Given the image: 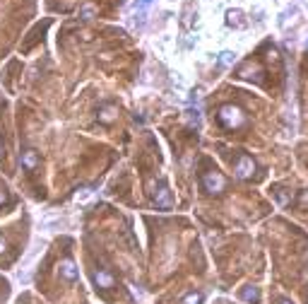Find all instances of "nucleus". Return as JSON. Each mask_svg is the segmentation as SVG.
<instances>
[{
	"label": "nucleus",
	"mask_w": 308,
	"mask_h": 304,
	"mask_svg": "<svg viewBox=\"0 0 308 304\" xmlns=\"http://www.w3.org/2000/svg\"><path fill=\"white\" fill-rule=\"evenodd\" d=\"M243 121H246V116H243V111H241L239 106L227 104V106L219 109V123L224 128H239V126H243Z\"/></svg>",
	"instance_id": "1"
},
{
	"label": "nucleus",
	"mask_w": 308,
	"mask_h": 304,
	"mask_svg": "<svg viewBox=\"0 0 308 304\" xmlns=\"http://www.w3.org/2000/svg\"><path fill=\"white\" fill-rule=\"evenodd\" d=\"M202 186H205L207 193H222L224 186H227V181H224V176L219 172H205L202 174Z\"/></svg>",
	"instance_id": "2"
},
{
	"label": "nucleus",
	"mask_w": 308,
	"mask_h": 304,
	"mask_svg": "<svg viewBox=\"0 0 308 304\" xmlns=\"http://www.w3.org/2000/svg\"><path fill=\"white\" fill-rule=\"evenodd\" d=\"M255 172V162H253V157H248V155H243L239 162H236V176H241V179H246V176H250V174Z\"/></svg>",
	"instance_id": "3"
},
{
	"label": "nucleus",
	"mask_w": 308,
	"mask_h": 304,
	"mask_svg": "<svg viewBox=\"0 0 308 304\" xmlns=\"http://www.w3.org/2000/svg\"><path fill=\"white\" fill-rule=\"evenodd\" d=\"M94 283H97V287H101V290H109V287L116 285V278H113L109 271H97V273H94Z\"/></svg>",
	"instance_id": "4"
},
{
	"label": "nucleus",
	"mask_w": 308,
	"mask_h": 304,
	"mask_svg": "<svg viewBox=\"0 0 308 304\" xmlns=\"http://www.w3.org/2000/svg\"><path fill=\"white\" fill-rule=\"evenodd\" d=\"M60 275H63L68 283H75V280H77V268H75V263H72V261H63V263H60Z\"/></svg>",
	"instance_id": "5"
},
{
	"label": "nucleus",
	"mask_w": 308,
	"mask_h": 304,
	"mask_svg": "<svg viewBox=\"0 0 308 304\" xmlns=\"http://www.w3.org/2000/svg\"><path fill=\"white\" fill-rule=\"evenodd\" d=\"M22 167L24 169H36L39 167V155L34 150H24L22 152Z\"/></svg>",
	"instance_id": "6"
},
{
	"label": "nucleus",
	"mask_w": 308,
	"mask_h": 304,
	"mask_svg": "<svg viewBox=\"0 0 308 304\" xmlns=\"http://www.w3.org/2000/svg\"><path fill=\"white\" fill-rule=\"evenodd\" d=\"M154 203L159 205V208H169L171 205V198H169V188H159V193L154 196Z\"/></svg>",
	"instance_id": "7"
},
{
	"label": "nucleus",
	"mask_w": 308,
	"mask_h": 304,
	"mask_svg": "<svg viewBox=\"0 0 308 304\" xmlns=\"http://www.w3.org/2000/svg\"><path fill=\"white\" fill-rule=\"evenodd\" d=\"M241 299H246V302H258L260 292L255 287H243V290H241Z\"/></svg>",
	"instance_id": "8"
},
{
	"label": "nucleus",
	"mask_w": 308,
	"mask_h": 304,
	"mask_svg": "<svg viewBox=\"0 0 308 304\" xmlns=\"http://www.w3.org/2000/svg\"><path fill=\"white\" fill-rule=\"evenodd\" d=\"M99 119H101L104 123H111L113 119H116V109H113V106H106V109H101Z\"/></svg>",
	"instance_id": "9"
},
{
	"label": "nucleus",
	"mask_w": 308,
	"mask_h": 304,
	"mask_svg": "<svg viewBox=\"0 0 308 304\" xmlns=\"http://www.w3.org/2000/svg\"><path fill=\"white\" fill-rule=\"evenodd\" d=\"M202 299H205V297L200 292H188L183 297V304H202Z\"/></svg>",
	"instance_id": "10"
},
{
	"label": "nucleus",
	"mask_w": 308,
	"mask_h": 304,
	"mask_svg": "<svg viewBox=\"0 0 308 304\" xmlns=\"http://www.w3.org/2000/svg\"><path fill=\"white\" fill-rule=\"evenodd\" d=\"M5 249H8V244H5V239H0V253H5Z\"/></svg>",
	"instance_id": "11"
},
{
	"label": "nucleus",
	"mask_w": 308,
	"mask_h": 304,
	"mask_svg": "<svg viewBox=\"0 0 308 304\" xmlns=\"http://www.w3.org/2000/svg\"><path fill=\"white\" fill-rule=\"evenodd\" d=\"M277 304H294V302H289V299H279Z\"/></svg>",
	"instance_id": "12"
},
{
	"label": "nucleus",
	"mask_w": 308,
	"mask_h": 304,
	"mask_svg": "<svg viewBox=\"0 0 308 304\" xmlns=\"http://www.w3.org/2000/svg\"><path fill=\"white\" fill-rule=\"evenodd\" d=\"M0 203H3V191H0Z\"/></svg>",
	"instance_id": "13"
}]
</instances>
